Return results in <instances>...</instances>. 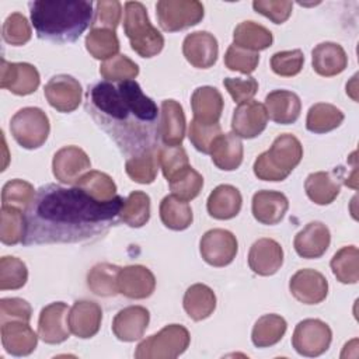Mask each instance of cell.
Here are the masks:
<instances>
[{"label":"cell","mask_w":359,"mask_h":359,"mask_svg":"<svg viewBox=\"0 0 359 359\" xmlns=\"http://www.w3.org/2000/svg\"><path fill=\"white\" fill-rule=\"evenodd\" d=\"M122 196L108 202L93 199L81 188L56 184L41 187L27 210L24 245L79 243L101 236L116 224Z\"/></svg>","instance_id":"obj_1"},{"label":"cell","mask_w":359,"mask_h":359,"mask_svg":"<svg viewBox=\"0 0 359 359\" xmlns=\"http://www.w3.org/2000/svg\"><path fill=\"white\" fill-rule=\"evenodd\" d=\"M86 109L126 154H140L158 144L160 112L137 81H100L86 94Z\"/></svg>","instance_id":"obj_2"},{"label":"cell","mask_w":359,"mask_h":359,"mask_svg":"<svg viewBox=\"0 0 359 359\" xmlns=\"http://www.w3.org/2000/svg\"><path fill=\"white\" fill-rule=\"evenodd\" d=\"M28 6L32 25L45 41L74 42L93 24L90 0H36Z\"/></svg>","instance_id":"obj_3"},{"label":"cell","mask_w":359,"mask_h":359,"mask_svg":"<svg viewBox=\"0 0 359 359\" xmlns=\"http://www.w3.org/2000/svg\"><path fill=\"white\" fill-rule=\"evenodd\" d=\"M303 157L300 140L290 135H279L269 150L254 161V174L262 181H283L297 167Z\"/></svg>","instance_id":"obj_4"},{"label":"cell","mask_w":359,"mask_h":359,"mask_svg":"<svg viewBox=\"0 0 359 359\" xmlns=\"http://www.w3.org/2000/svg\"><path fill=\"white\" fill-rule=\"evenodd\" d=\"M123 31L130 48L142 57H153L161 52L164 38L149 20L147 10L140 1L125 3Z\"/></svg>","instance_id":"obj_5"},{"label":"cell","mask_w":359,"mask_h":359,"mask_svg":"<svg viewBox=\"0 0 359 359\" xmlns=\"http://www.w3.org/2000/svg\"><path fill=\"white\" fill-rule=\"evenodd\" d=\"M191 337L188 330L180 324H170L157 334L143 339L135 352L136 359H174L182 355Z\"/></svg>","instance_id":"obj_6"},{"label":"cell","mask_w":359,"mask_h":359,"mask_svg":"<svg viewBox=\"0 0 359 359\" xmlns=\"http://www.w3.org/2000/svg\"><path fill=\"white\" fill-rule=\"evenodd\" d=\"M10 130L15 142L28 150L41 147L50 130L46 114L36 107H25L14 114L10 121Z\"/></svg>","instance_id":"obj_7"},{"label":"cell","mask_w":359,"mask_h":359,"mask_svg":"<svg viewBox=\"0 0 359 359\" xmlns=\"http://www.w3.org/2000/svg\"><path fill=\"white\" fill-rule=\"evenodd\" d=\"M203 14V4L198 0H160L156 4L157 21L167 32L194 27L202 21Z\"/></svg>","instance_id":"obj_8"},{"label":"cell","mask_w":359,"mask_h":359,"mask_svg":"<svg viewBox=\"0 0 359 359\" xmlns=\"http://www.w3.org/2000/svg\"><path fill=\"white\" fill-rule=\"evenodd\" d=\"M332 331L321 320L307 318L300 321L292 335L294 351L303 356L314 358L323 355L331 344Z\"/></svg>","instance_id":"obj_9"},{"label":"cell","mask_w":359,"mask_h":359,"mask_svg":"<svg viewBox=\"0 0 359 359\" xmlns=\"http://www.w3.org/2000/svg\"><path fill=\"white\" fill-rule=\"evenodd\" d=\"M238 243L236 236L224 229L208 230L199 243V251L205 262L212 266L229 265L237 254Z\"/></svg>","instance_id":"obj_10"},{"label":"cell","mask_w":359,"mask_h":359,"mask_svg":"<svg viewBox=\"0 0 359 359\" xmlns=\"http://www.w3.org/2000/svg\"><path fill=\"white\" fill-rule=\"evenodd\" d=\"M69 311L66 303L55 302L41 310L38 320V337L46 344H60L69 338Z\"/></svg>","instance_id":"obj_11"},{"label":"cell","mask_w":359,"mask_h":359,"mask_svg":"<svg viewBox=\"0 0 359 359\" xmlns=\"http://www.w3.org/2000/svg\"><path fill=\"white\" fill-rule=\"evenodd\" d=\"M43 94L52 108L59 112L74 111L83 97L81 84L69 74L53 76L43 88Z\"/></svg>","instance_id":"obj_12"},{"label":"cell","mask_w":359,"mask_h":359,"mask_svg":"<svg viewBox=\"0 0 359 359\" xmlns=\"http://www.w3.org/2000/svg\"><path fill=\"white\" fill-rule=\"evenodd\" d=\"M39 86V73L29 63H11L1 59L0 87L15 95H28L36 91Z\"/></svg>","instance_id":"obj_13"},{"label":"cell","mask_w":359,"mask_h":359,"mask_svg":"<svg viewBox=\"0 0 359 359\" xmlns=\"http://www.w3.org/2000/svg\"><path fill=\"white\" fill-rule=\"evenodd\" d=\"M91 168L87 153L77 146H66L53 156V175L62 184H76L77 180Z\"/></svg>","instance_id":"obj_14"},{"label":"cell","mask_w":359,"mask_h":359,"mask_svg":"<svg viewBox=\"0 0 359 359\" xmlns=\"http://www.w3.org/2000/svg\"><path fill=\"white\" fill-rule=\"evenodd\" d=\"M266 123L268 114L265 105L254 100L238 104L231 118L233 133L243 139L257 137L265 130Z\"/></svg>","instance_id":"obj_15"},{"label":"cell","mask_w":359,"mask_h":359,"mask_svg":"<svg viewBox=\"0 0 359 359\" xmlns=\"http://www.w3.org/2000/svg\"><path fill=\"white\" fill-rule=\"evenodd\" d=\"M182 53L194 67L208 69L217 60L219 45L210 32L195 31L185 36L182 42Z\"/></svg>","instance_id":"obj_16"},{"label":"cell","mask_w":359,"mask_h":359,"mask_svg":"<svg viewBox=\"0 0 359 359\" xmlns=\"http://www.w3.org/2000/svg\"><path fill=\"white\" fill-rule=\"evenodd\" d=\"M289 289L300 303L318 304L327 297L328 282L318 271L300 269L290 278Z\"/></svg>","instance_id":"obj_17"},{"label":"cell","mask_w":359,"mask_h":359,"mask_svg":"<svg viewBox=\"0 0 359 359\" xmlns=\"http://www.w3.org/2000/svg\"><path fill=\"white\" fill-rule=\"evenodd\" d=\"M156 287L153 272L143 265L121 268L118 273V292L129 299H146Z\"/></svg>","instance_id":"obj_18"},{"label":"cell","mask_w":359,"mask_h":359,"mask_svg":"<svg viewBox=\"0 0 359 359\" xmlns=\"http://www.w3.org/2000/svg\"><path fill=\"white\" fill-rule=\"evenodd\" d=\"M283 264V250L272 238L257 240L248 252V265L254 273L271 276L278 272Z\"/></svg>","instance_id":"obj_19"},{"label":"cell","mask_w":359,"mask_h":359,"mask_svg":"<svg viewBox=\"0 0 359 359\" xmlns=\"http://www.w3.org/2000/svg\"><path fill=\"white\" fill-rule=\"evenodd\" d=\"M150 321L149 310L143 306H129L116 313L112 321V332L119 341L133 342L143 337Z\"/></svg>","instance_id":"obj_20"},{"label":"cell","mask_w":359,"mask_h":359,"mask_svg":"<svg viewBox=\"0 0 359 359\" xmlns=\"http://www.w3.org/2000/svg\"><path fill=\"white\" fill-rule=\"evenodd\" d=\"M331 243L328 227L321 222H310L294 237L293 245L302 258L313 259L325 254Z\"/></svg>","instance_id":"obj_21"},{"label":"cell","mask_w":359,"mask_h":359,"mask_svg":"<svg viewBox=\"0 0 359 359\" xmlns=\"http://www.w3.org/2000/svg\"><path fill=\"white\" fill-rule=\"evenodd\" d=\"M102 320V310L95 302L79 300L76 302L69 311V327L79 338H91L94 337Z\"/></svg>","instance_id":"obj_22"},{"label":"cell","mask_w":359,"mask_h":359,"mask_svg":"<svg viewBox=\"0 0 359 359\" xmlns=\"http://www.w3.org/2000/svg\"><path fill=\"white\" fill-rule=\"evenodd\" d=\"M1 344L13 356H27L36 348L38 337L24 321H7L1 324Z\"/></svg>","instance_id":"obj_23"},{"label":"cell","mask_w":359,"mask_h":359,"mask_svg":"<svg viewBox=\"0 0 359 359\" xmlns=\"http://www.w3.org/2000/svg\"><path fill=\"white\" fill-rule=\"evenodd\" d=\"M289 209L287 198L278 191H258L252 196V216L262 224H278Z\"/></svg>","instance_id":"obj_24"},{"label":"cell","mask_w":359,"mask_h":359,"mask_svg":"<svg viewBox=\"0 0 359 359\" xmlns=\"http://www.w3.org/2000/svg\"><path fill=\"white\" fill-rule=\"evenodd\" d=\"M265 109L268 118L275 123L290 125L300 116L302 102L293 91L273 90L265 97Z\"/></svg>","instance_id":"obj_25"},{"label":"cell","mask_w":359,"mask_h":359,"mask_svg":"<svg viewBox=\"0 0 359 359\" xmlns=\"http://www.w3.org/2000/svg\"><path fill=\"white\" fill-rule=\"evenodd\" d=\"M185 114L175 100H164L160 112V139L165 146L181 144L185 136Z\"/></svg>","instance_id":"obj_26"},{"label":"cell","mask_w":359,"mask_h":359,"mask_svg":"<svg viewBox=\"0 0 359 359\" xmlns=\"http://www.w3.org/2000/svg\"><path fill=\"white\" fill-rule=\"evenodd\" d=\"M223 97L220 91L210 86L198 87L191 97L194 119L201 123H219L223 112Z\"/></svg>","instance_id":"obj_27"},{"label":"cell","mask_w":359,"mask_h":359,"mask_svg":"<svg viewBox=\"0 0 359 359\" xmlns=\"http://www.w3.org/2000/svg\"><path fill=\"white\" fill-rule=\"evenodd\" d=\"M311 63L317 74L332 77L346 69L348 56L339 43L321 42L311 52Z\"/></svg>","instance_id":"obj_28"},{"label":"cell","mask_w":359,"mask_h":359,"mask_svg":"<svg viewBox=\"0 0 359 359\" xmlns=\"http://www.w3.org/2000/svg\"><path fill=\"white\" fill-rule=\"evenodd\" d=\"M241 203L243 198L240 191L233 185L222 184L210 192L206 208L212 217L217 220H229L238 215Z\"/></svg>","instance_id":"obj_29"},{"label":"cell","mask_w":359,"mask_h":359,"mask_svg":"<svg viewBox=\"0 0 359 359\" xmlns=\"http://www.w3.org/2000/svg\"><path fill=\"white\" fill-rule=\"evenodd\" d=\"M213 164L224 171H233L243 161V143L234 133H222L210 150Z\"/></svg>","instance_id":"obj_30"},{"label":"cell","mask_w":359,"mask_h":359,"mask_svg":"<svg viewBox=\"0 0 359 359\" xmlns=\"http://www.w3.org/2000/svg\"><path fill=\"white\" fill-rule=\"evenodd\" d=\"M216 309L215 292L203 283L189 286L184 294V310L194 321L208 318Z\"/></svg>","instance_id":"obj_31"},{"label":"cell","mask_w":359,"mask_h":359,"mask_svg":"<svg viewBox=\"0 0 359 359\" xmlns=\"http://www.w3.org/2000/svg\"><path fill=\"white\" fill-rule=\"evenodd\" d=\"M273 42L272 32L254 21L240 22L233 32V43L236 46L258 52L269 48Z\"/></svg>","instance_id":"obj_32"},{"label":"cell","mask_w":359,"mask_h":359,"mask_svg":"<svg viewBox=\"0 0 359 359\" xmlns=\"http://www.w3.org/2000/svg\"><path fill=\"white\" fill-rule=\"evenodd\" d=\"M304 189L310 201L317 205H330L339 195L341 184L330 172H311L304 181Z\"/></svg>","instance_id":"obj_33"},{"label":"cell","mask_w":359,"mask_h":359,"mask_svg":"<svg viewBox=\"0 0 359 359\" xmlns=\"http://www.w3.org/2000/svg\"><path fill=\"white\" fill-rule=\"evenodd\" d=\"M160 219L163 224L171 230H185L194 220L192 209L187 201L175 195H167L160 203Z\"/></svg>","instance_id":"obj_34"},{"label":"cell","mask_w":359,"mask_h":359,"mask_svg":"<svg viewBox=\"0 0 359 359\" xmlns=\"http://www.w3.org/2000/svg\"><path fill=\"white\" fill-rule=\"evenodd\" d=\"M286 328L287 324L283 317L278 314H265L257 320L252 328V344L258 348L272 346L283 338Z\"/></svg>","instance_id":"obj_35"},{"label":"cell","mask_w":359,"mask_h":359,"mask_svg":"<svg viewBox=\"0 0 359 359\" xmlns=\"http://www.w3.org/2000/svg\"><path fill=\"white\" fill-rule=\"evenodd\" d=\"M27 234V216L24 210L13 206H1L0 240L6 245L22 243Z\"/></svg>","instance_id":"obj_36"},{"label":"cell","mask_w":359,"mask_h":359,"mask_svg":"<svg viewBox=\"0 0 359 359\" xmlns=\"http://www.w3.org/2000/svg\"><path fill=\"white\" fill-rule=\"evenodd\" d=\"M121 268L108 262L94 265L87 275V285L90 290L102 297L115 296L118 292V273Z\"/></svg>","instance_id":"obj_37"},{"label":"cell","mask_w":359,"mask_h":359,"mask_svg":"<svg viewBox=\"0 0 359 359\" xmlns=\"http://www.w3.org/2000/svg\"><path fill=\"white\" fill-rule=\"evenodd\" d=\"M344 121V114L332 104L318 102L310 107L306 118V128L313 133H325L337 129Z\"/></svg>","instance_id":"obj_38"},{"label":"cell","mask_w":359,"mask_h":359,"mask_svg":"<svg viewBox=\"0 0 359 359\" xmlns=\"http://www.w3.org/2000/svg\"><path fill=\"white\" fill-rule=\"evenodd\" d=\"M158 165V149L156 147L132 156L125 164V171L137 184H151L156 180Z\"/></svg>","instance_id":"obj_39"},{"label":"cell","mask_w":359,"mask_h":359,"mask_svg":"<svg viewBox=\"0 0 359 359\" xmlns=\"http://www.w3.org/2000/svg\"><path fill=\"white\" fill-rule=\"evenodd\" d=\"M76 187L81 188L93 199L100 202H108L116 196V185L114 180L108 174L95 170H90L81 175L77 180Z\"/></svg>","instance_id":"obj_40"},{"label":"cell","mask_w":359,"mask_h":359,"mask_svg":"<svg viewBox=\"0 0 359 359\" xmlns=\"http://www.w3.org/2000/svg\"><path fill=\"white\" fill-rule=\"evenodd\" d=\"M331 269L341 283H356L359 280V251L355 245L338 250L331 259Z\"/></svg>","instance_id":"obj_41"},{"label":"cell","mask_w":359,"mask_h":359,"mask_svg":"<svg viewBox=\"0 0 359 359\" xmlns=\"http://www.w3.org/2000/svg\"><path fill=\"white\" fill-rule=\"evenodd\" d=\"M86 48L93 57L108 60L118 55L119 39L112 29L91 28L86 36Z\"/></svg>","instance_id":"obj_42"},{"label":"cell","mask_w":359,"mask_h":359,"mask_svg":"<svg viewBox=\"0 0 359 359\" xmlns=\"http://www.w3.org/2000/svg\"><path fill=\"white\" fill-rule=\"evenodd\" d=\"M119 217L130 227H142L150 219V196L142 191H133L123 201Z\"/></svg>","instance_id":"obj_43"},{"label":"cell","mask_w":359,"mask_h":359,"mask_svg":"<svg viewBox=\"0 0 359 359\" xmlns=\"http://www.w3.org/2000/svg\"><path fill=\"white\" fill-rule=\"evenodd\" d=\"M35 198L34 187L24 180H11L4 184L1 191L3 206H13L24 212L28 210Z\"/></svg>","instance_id":"obj_44"},{"label":"cell","mask_w":359,"mask_h":359,"mask_svg":"<svg viewBox=\"0 0 359 359\" xmlns=\"http://www.w3.org/2000/svg\"><path fill=\"white\" fill-rule=\"evenodd\" d=\"M168 182L172 195L188 202L199 195L203 187V177L189 165L181 172H178Z\"/></svg>","instance_id":"obj_45"},{"label":"cell","mask_w":359,"mask_h":359,"mask_svg":"<svg viewBox=\"0 0 359 359\" xmlns=\"http://www.w3.org/2000/svg\"><path fill=\"white\" fill-rule=\"evenodd\" d=\"M101 76L111 83L133 80L139 74V66L125 55H116L104 60L100 66Z\"/></svg>","instance_id":"obj_46"},{"label":"cell","mask_w":359,"mask_h":359,"mask_svg":"<svg viewBox=\"0 0 359 359\" xmlns=\"http://www.w3.org/2000/svg\"><path fill=\"white\" fill-rule=\"evenodd\" d=\"M28 279L27 265L15 257H3L0 259V289H21Z\"/></svg>","instance_id":"obj_47"},{"label":"cell","mask_w":359,"mask_h":359,"mask_svg":"<svg viewBox=\"0 0 359 359\" xmlns=\"http://www.w3.org/2000/svg\"><path fill=\"white\" fill-rule=\"evenodd\" d=\"M158 164L167 181L174 178L178 172L189 167V160L185 149L181 144L163 146L158 149Z\"/></svg>","instance_id":"obj_48"},{"label":"cell","mask_w":359,"mask_h":359,"mask_svg":"<svg viewBox=\"0 0 359 359\" xmlns=\"http://www.w3.org/2000/svg\"><path fill=\"white\" fill-rule=\"evenodd\" d=\"M220 135H222V128L219 123L206 125L192 119L188 128V136L191 143L198 151H202L205 154H210L212 146Z\"/></svg>","instance_id":"obj_49"},{"label":"cell","mask_w":359,"mask_h":359,"mask_svg":"<svg viewBox=\"0 0 359 359\" xmlns=\"http://www.w3.org/2000/svg\"><path fill=\"white\" fill-rule=\"evenodd\" d=\"M31 34L29 22L21 13L10 14L3 22V39L13 46H21L27 43L31 39Z\"/></svg>","instance_id":"obj_50"},{"label":"cell","mask_w":359,"mask_h":359,"mask_svg":"<svg viewBox=\"0 0 359 359\" xmlns=\"http://www.w3.org/2000/svg\"><path fill=\"white\" fill-rule=\"evenodd\" d=\"M258 62H259L258 52H252V50L236 46L234 43L229 46L224 55L226 67L244 74L252 73L257 69Z\"/></svg>","instance_id":"obj_51"},{"label":"cell","mask_w":359,"mask_h":359,"mask_svg":"<svg viewBox=\"0 0 359 359\" xmlns=\"http://www.w3.org/2000/svg\"><path fill=\"white\" fill-rule=\"evenodd\" d=\"M304 63V55L300 49L276 52L271 57V69L282 77H292L300 73Z\"/></svg>","instance_id":"obj_52"},{"label":"cell","mask_w":359,"mask_h":359,"mask_svg":"<svg viewBox=\"0 0 359 359\" xmlns=\"http://www.w3.org/2000/svg\"><path fill=\"white\" fill-rule=\"evenodd\" d=\"M122 15V4L116 0H100L95 3V18L93 28L112 29L118 27Z\"/></svg>","instance_id":"obj_53"},{"label":"cell","mask_w":359,"mask_h":359,"mask_svg":"<svg viewBox=\"0 0 359 359\" xmlns=\"http://www.w3.org/2000/svg\"><path fill=\"white\" fill-rule=\"evenodd\" d=\"M32 309L29 303L20 297H6L0 300V321H24L29 323Z\"/></svg>","instance_id":"obj_54"},{"label":"cell","mask_w":359,"mask_h":359,"mask_svg":"<svg viewBox=\"0 0 359 359\" xmlns=\"http://www.w3.org/2000/svg\"><path fill=\"white\" fill-rule=\"evenodd\" d=\"M252 7L257 13L265 15L272 22L282 24L290 17L293 3L287 0H255L252 1Z\"/></svg>","instance_id":"obj_55"},{"label":"cell","mask_w":359,"mask_h":359,"mask_svg":"<svg viewBox=\"0 0 359 359\" xmlns=\"http://www.w3.org/2000/svg\"><path fill=\"white\" fill-rule=\"evenodd\" d=\"M223 84L237 104L250 101L258 91V81L254 77H227L223 80Z\"/></svg>","instance_id":"obj_56"}]
</instances>
